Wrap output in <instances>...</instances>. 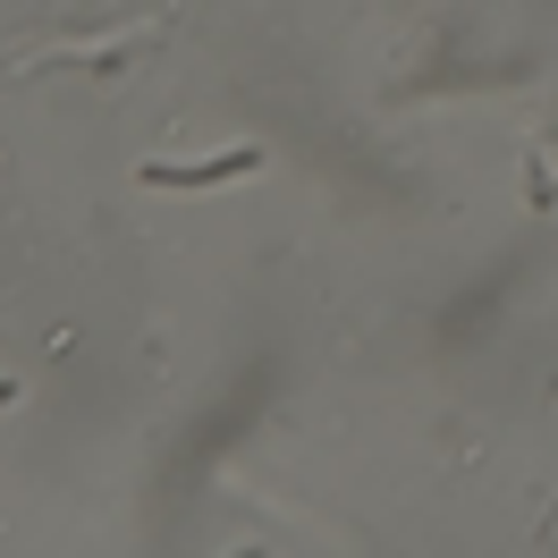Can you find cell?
<instances>
[{
    "label": "cell",
    "mask_w": 558,
    "mask_h": 558,
    "mask_svg": "<svg viewBox=\"0 0 558 558\" xmlns=\"http://www.w3.org/2000/svg\"><path fill=\"white\" fill-rule=\"evenodd\" d=\"M245 170H263V153H220V161H195V170H170V161H161V170H144V178H161V186H211V178H245Z\"/></svg>",
    "instance_id": "6da1fadb"
}]
</instances>
